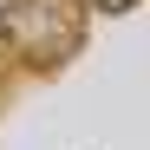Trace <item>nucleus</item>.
I'll list each match as a JSON object with an SVG mask.
<instances>
[{
    "instance_id": "nucleus-2",
    "label": "nucleus",
    "mask_w": 150,
    "mask_h": 150,
    "mask_svg": "<svg viewBox=\"0 0 150 150\" xmlns=\"http://www.w3.org/2000/svg\"><path fill=\"white\" fill-rule=\"evenodd\" d=\"M91 7H105V13H124V7H137V0H91Z\"/></svg>"
},
{
    "instance_id": "nucleus-1",
    "label": "nucleus",
    "mask_w": 150,
    "mask_h": 150,
    "mask_svg": "<svg viewBox=\"0 0 150 150\" xmlns=\"http://www.w3.org/2000/svg\"><path fill=\"white\" fill-rule=\"evenodd\" d=\"M0 39L26 65H65L85 46V7L79 0H7Z\"/></svg>"
}]
</instances>
